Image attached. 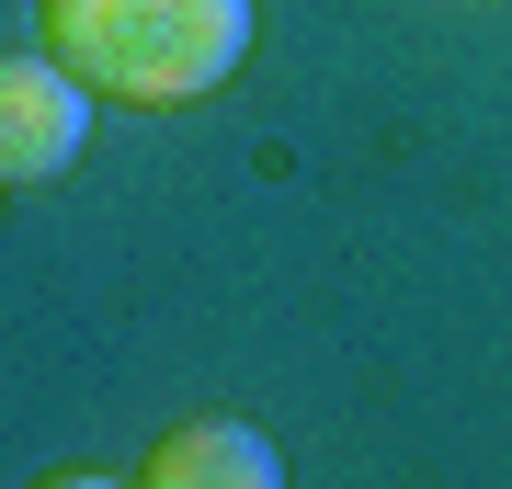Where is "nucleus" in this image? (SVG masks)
Returning <instances> with one entry per match:
<instances>
[{
    "label": "nucleus",
    "instance_id": "1",
    "mask_svg": "<svg viewBox=\"0 0 512 489\" xmlns=\"http://www.w3.org/2000/svg\"><path fill=\"white\" fill-rule=\"evenodd\" d=\"M46 46L114 103H205L251 57V0H35Z\"/></svg>",
    "mask_w": 512,
    "mask_h": 489
},
{
    "label": "nucleus",
    "instance_id": "2",
    "mask_svg": "<svg viewBox=\"0 0 512 489\" xmlns=\"http://www.w3.org/2000/svg\"><path fill=\"white\" fill-rule=\"evenodd\" d=\"M80 137H92V80H80L57 46L0 57V194L57 182V171L80 160Z\"/></svg>",
    "mask_w": 512,
    "mask_h": 489
},
{
    "label": "nucleus",
    "instance_id": "3",
    "mask_svg": "<svg viewBox=\"0 0 512 489\" xmlns=\"http://www.w3.org/2000/svg\"><path fill=\"white\" fill-rule=\"evenodd\" d=\"M137 478L148 489H274L285 478V455L251 433V421H183V433H160L137 455Z\"/></svg>",
    "mask_w": 512,
    "mask_h": 489
}]
</instances>
